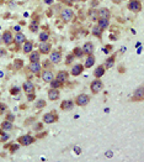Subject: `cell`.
I'll return each mask as SVG.
<instances>
[{"mask_svg": "<svg viewBox=\"0 0 144 162\" xmlns=\"http://www.w3.org/2000/svg\"><path fill=\"white\" fill-rule=\"evenodd\" d=\"M90 103V97L88 94H79L76 95L75 100H74V104H76L78 106H86Z\"/></svg>", "mask_w": 144, "mask_h": 162, "instance_id": "6da1fadb", "label": "cell"}, {"mask_svg": "<svg viewBox=\"0 0 144 162\" xmlns=\"http://www.w3.org/2000/svg\"><path fill=\"white\" fill-rule=\"evenodd\" d=\"M102 89H104V83L98 79V78H96V79L91 82V84H90V90H91L92 94H98Z\"/></svg>", "mask_w": 144, "mask_h": 162, "instance_id": "7a4b0ae2", "label": "cell"}, {"mask_svg": "<svg viewBox=\"0 0 144 162\" xmlns=\"http://www.w3.org/2000/svg\"><path fill=\"white\" fill-rule=\"evenodd\" d=\"M73 18H74L73 10L68 9V7H65V9L62 10V12H60V20L63 22H70L73 20Z\"/></svg>", "mask_w": 144, "mask_h": 162, "instance_id": "3957f363", "label": "cell"}, {"mask_svg": "<svg viewBox=\"0 0 144 162\" xmlns=\"http://www.w3.org/2000/svg\"><path fill=\"white\" fill-rule=\"evenodd\" d=\"M58 121V114H56L54 111H49V113L43 115V123L46 124H53Z\"/></svg>", "mask_w": 144, "mask_h": 162, "instance_id": "277c9868", "label": "cell"}, {"mask_svg": "<svg viewBox=\"0 0 144 162\" xmlns=\"http://www.w3.org/2000/svg\"><path fill=\"white\" fill-rule=\"evenodd\" d=\"M35 142V138L31 135H22L21 138H19V144L22 146H30Z\"/></svg>", "mask_w": 144, "mask_h": 162, "instance_id": "5b68a950", "label": "cell"}, {"mask_svg": "<svg viewBox=\"0 0 144 162\" xmlns=\"http://www.w3.org/2000/svg\"><path fill=\"white\" fill-rule=\"evenodd\" d=\"M128 10H131L132 12H139L142 10V3L139 0H129Z\"/></svg>", "mask_w": 144, "mask_h": 162, "instance_id": "8992f818", "label": "cell"}, {"mask_svg": "<svg viewBox=\"0 0 144 162\" xmlns=\"http://www.w3.org/2000/svg\"><path fill=\"white\" fill-rule=\"evenodd\" d=\"M51 49H52V45H51V42H48V41L41 42L38 46V52L41 55H47V53L51 52Z\"/></svg>", "mask_w": 144, "mask_h": 162, "instance_id": "52a82bcc", "label": "cell"}, {"mask_svg": "<svg viewBox=\"0 0 144 162\" xmlns=\"http://www.w3.org/2000/svg\"><path fill=\"white\" fill-rule=\"evenodd\" d=\"M49 61L52 62L53 64H58L62 61V52L60 51H51L49 52Z\"/></svg>", "mask_w": 144, "mask_h": 162, "instance_id": "ba28073f", "label": "cell"}, {"mask_svg": "<svg viewBox=\"0 0 144 162\" xmlns=\"http://www.w3.org/2000/svg\"><path fill=\"white\" fill-rule=\"evenodd\" d=\"M143 99H144V88H143V85H141V87H138V88L134 90V93H133V100H135V102H142Z\"/></svg>", "mask_w": 144, "mask_h": 162, "instance_id": "9c48e42d", "label": "cell"}, {"mask_svg": "<svg viewBox=\"0 0 144 162\" xmlns=\"http://www.w3.org/2000/svg\"><path fill=\"white\" fill-rule=\"evenodd\" d=\"M12 42H14V36H12L11 31H5L3 34V43H5L6 46H10Z\"/></svg>", "mask_w": 144, "mask_h": 162, "instance_id": "30bf717a", "label": "cell"}, {"mask_svg": "<svg viewBox=\"0 0 144 162\" xmlns=\"http://www.w3.org/2000/svg\"><path fill=\"white\" fill-rule=\"evenodd\" d=\"M41 77H42V79L46 83H49L53 78H54V74H53V72L51 69H44L42 72V74H41Z\"/></svg>", "mask_w": 144, "mask_h": 162, "instance_id": "8fae6325", "label": "cell"}, {"mask_svg": "<svg viewBox=\"0 0 144 162\" xmlns=\"http://www.w3.org/2000/svg\"><path fill=\"white\" fill-rule=\"evenodd\" d=\"M83 52H84V55H92L94 51H95V46H94V43L92 42H86L84 46H83Z\"/></svg>", "mask_w": 144, "mask_h": 162, "instance_id": "7c38bea8", "label": "cell"}, {"mask_svg": "<svg viewBox=\"0 0 144 162\" xmlns=\"http://www.w3.org/2000/svg\"><path fill=\"white\" fill-rule=\"evenodd\" d=\"M22 89L25 90L26 94H30V93H33L35 92V84L32 83L31 81H26L22 84Z\"/></svg>", "mask_w": 144, "mask_h": 162, "instance_id": "4fadbf2b", "label": "cell"}, {"mask_svg": "<svg viewBox=\"0 0 144 162\" xmlns=\"http://www.w3.org/2000/svg\"><path fill=\"white\" fill-rule=\"evenodd\" d=\"M28 69H30L32 73L38 74L41 72V69H42V66H41L40 62H31V63L28 64Z\"/></svg>", "mask_w": 144, "mask_h": 162, "instance_id": "5bb4252c", "label": "cell"}, {"mask_svg": "<svg viewBox=\"0 0 144 162\" xmlns=\"http://www.w3.org/2000/svg\"><path fill=\"white\" fill-rule=\"evenodd\" d=\"M83 70H84V66L80 64V63H78V64H75V66H73L70 73H72V76L76 77V76H80V74L83 73Z\"/></svg>", "mask_w": 144, "mask_h": 162, "instance_id": "9a60e30c", "label": "cell"}, {"mask_svg": "<svg viewBox=\"0 0 144 162\" xmlns=\"http://www.w3.org/2000/svg\"><path fill=\"white\" fill-rule=\"evenodd\" d=\"M59 95H60L59 90L56 89V88H51L48 90V99H49V100H52V102L57 100V99L59 98Z\"/></svg>", "mask_w": 144, "mask_h": 162, "instance_id": "2e32d148", "label": "cell"}, {"mask_svg": "<svg viewBox=\"0 0 144 162\" xmlns=\"http://www.w3.org/2000/svg\"><path fill=\"white\" fill-rule=\"evenodd\" d=\"M95 56L94 55H88L86 56V60H85V63L83 64L84 68H91L94 64H95Z\"/></svg>", "mask_w": 144, "mask_h": 162, "instance_id": "e0dca14e", "label": "cell"}, {"mask_svg": "<svg viewBox=\"0 0 144 162\" xmlns=\"http://www.w3.org/2000/svg\"><path fill=\"white\" fill-rule=\"evenodd\" d=\"M98 11V19H109L111 18V11L107 9V7H101Z\"/></svg>", "mask_w": 144, "mask_h": 162, "instance_id": "ac0fdd59", "label": "cell"}, {"mask_svg": "<svg viewBox=\"0 0 144 162\" xmlns=\"http://www.w3.org/2000/svg\"><path fill=\"white\" fill-rule=\"evenodd\" d=\"M73 108H74V102L73 100H64L60 104V109L64 110V111H70V110H73Z\"/></svg>", "mask_w": 144, "mask_h": 162, "instance_id": "d6986e66", "label": "cell"}, {"mask_svg": "<svg viewBox=\"0 0 144 162\" xmlns=\"http://www.w3.org/2000/svg\"><path fill=\"white\" fill-rule=\"evenodd\" d=\"M26 36H25L23 34H21V32H17L16 34V36L14 37V42L16 43V46H19V45H22L23 42H26Z\"/></svg>", "mask_w": 144, "mask_h": 162, "instance_id": "ffe728a7", "label": "cell"}, {"mask_svg": "<svg viewBox=\"0 0 144 162\" xmlns=\"http://www.w3.org/2000/svg\"><path fill=\"white\" fill-rule=\"evenodd\" d=\"M57 79H58L59 82L62 83H64V82H67L68 81V78H69V73L67 72V70H59L58 73H57Z\"/></svg>", "mask_w": 144, "mask_h": 162, "instance_id": "44dd1931", "label": "cell"}, {"mask_svg": "<svg viewBox=\"0 0 144 162\" xmlns=\"http://www.w3.org/2000/svg\"><path fill=\"white\" fill-rule=\"evenodd\" d=\"M105 72H106V68L102 64H100V66H97L95 70H94V76H95V78H101L105 74Z\"/></svg>", "mask_w": 144, "mask_h": 162, "instance_id": "7402d4cb", "label": "cell"}, {"mask_svg": "<svg viewBox=\"0 0 144 162\" xmlns=\"http://www.w3.org/2000/svg\"><path fill=\"white\" fill-rule=\"evenodd\" d=\"M97 26L101 28V30H106L110 26V20L109 19H98L97 20Z\"/></svg>", "mask_w": 144, "mask_h": 162, "instance_id": "603a6c76", "label": "cell"}, {"mask_svg": "<svg viewBox=\"0 0 144 162\" xmlns=\"http://www.w3.org/2000/svg\"><path fill=\"white\" fill-rule=\"evenodd\" d=\"M22 45H23V47H22L23 53L27 55V53L32 52V49H33V42H32V41H26V42H23Z\"/></svg>", "mask_w": 144, "mask_h": 162, "instance_id": "cb8c5ba5", "label": "cell"}, {"mask_svg": "<svg viewBox=\"0 0 144 162\" xmlns=\"http://www.w3.org/2000/svg\"><path fill=\"white\" fill-rule=\"evenodd\" d=\"M89 18L91 21H97L98 20V11L96 9H94V7H91V9L89 10Z\"/></svg>", "mask_w": 144, "mask_h": 162, "instance_id": "d4e9b609", "label": "cell"}, {"mask_svg": "<svg viewBox=\"0 0 144 162\" xmlns=\"http://www.w3.org/2000/svg\"><path fill=\"white\" fill-rule=\"evenodd\" d=\"M1 129L4 131H11L12 129H14V125H12V123L9 121V120H5V121L1 124Z\"/></svg>", "mask_w": 144, "mask_h": 162, "instance_id": "484cf974", "label": "cell"}, {"mask_svg": "<svg viewBox=\"0 0 144 162\" xmlns=\"http://www.w3.org/2000/svg\"><path fill=\"white\" fill-rule=\"evenodd\" d=\"M40 57H41V53L38 51L30 52V61L31 62H40Z\"/></svg>", "mask_w": 144, "mask_h": 162, "instance_id": "4316f807", "label": "cell"}, {"mask_svg": "<svg viewBox=\"0 0 144 162\" xmlns=\"http://www.w3.org/2000/svg\"><path fill=\"white\" fill-rule=\"evenodd\" d=\"M115 58H116V56H111L110 58H107V60H106V63H105V66H104L106 69H110V68L113 67V64H115Z\"/></svg>", "mask_w": 144, "mask_h": 162, "instance_id": "83f0119b", "label": "cell"}, {"mask_svg": "<svg viewBox=\"0 0 144 162\" xmlns=\"http://www.w3.org/2000/svg\"><path fill=\"white\" fill-rule=\"evenodd\" d=\"M91 32H92V35H94V36H96V37H97V39H101L104 30H101V28L96 25V26H94V27H92V31H91Z\"/></svg>", "mask_w": 144, "mask_h": 162, "instance_id": "f1b7e54d", "label": "cell"}, {"mask_svg": "<svg viewBox=\"0 0 144 162\" xmlns=\"http://www.w3.org/2000/svg\"><path fill=\"white\" fill-rule=\"evenodd\" d=\"M38 27H40V25H38V20H33V21H31L30 24V26H28V28H30V31L31 32H37L38 31Z\"/></svg>", "mask_w": 144, "mask_h": 162, "instance_id": "f546056e", "label": "cell"}, {"mask_svg": "<svg viewBox=\"0 0 144 162\" xmlns=\"http://www.w3.org/2000/svg\"><path fill=\"white\" fill-rule=\"evenodd\" d=\"M51 83V88H56V89H59L62 85H63V83L62 82H59L58 79H57V78H53V79L49 82Z\"/></svg>", "mask_w": 144, "mask_h": 162, "instance_id": "4dcf8cb0", "label": "cell"}, {"mask_svg": "<svg viewBox=\"0 0 144 162\" xmlns=\"http://www.w3.org/2000/svg\"><path fill=\"white\" fill-rule=\"evenodd\" d=\"M38 39H40L41 42H46V41L49 40V32H48V31H42V32L40 34Z\"/></svg>", "mask_w": 144, "mask_h": 162, "instance_id": "1f68e13d", "label": "cell"}, {"mask_svg": "<svg viewBox=\"0 0 144 162\" xmlns=\"http://www.w3.org/2000/svg\"><path fill=\"white\" fill-rule=\"evenodd\" d=\"M73 55H74V57H83L84 52H83V49H81L80 47H75L73 49Z\"/></svg>", "mask_w": 144, "mask_h": 162, "instance_id": "d6a6232c", "label": "cell"}, {"mask_svg": "<svg viewBox=\"0 0 144 162\" xmlns=\"http://www.w3.org/2000/svg\"><path fill=\"white\" fill-rule=\"evenodd\" d=\"M46 106V102H44V99H37L36 102V108L37 109H42V108Z\"/></svg>", "mask_w": 144, "mask_h": 162, "instance_id": "836d02e7", "label": "cell"}, {"mask_svg": "<svg viewBox=\"0 0 144 162\" xmlns=\"http://www.w3.org/2000/svg\"><path fill=\"white\" fill-rule=\"evenodd\" d=\"M14 66L17 69H21L22 68V66H23V62H22V60H16L15 62H14Z\"/></svg>", "mask_w": 144, "mask_h": 162, "instance_id": "e575fe53", "label": "cell"}, {"mask_svg": "<svg viewBox=\"0 0 144 162\" xmlns=\"http://www.w3.org/2000/svg\"><path fill=\"white\" fill-rule=\"evenodd\" d=\"M6 110H7V106H6L5 103H0V115L5 114Z\"/></svg>", "mask_w": 144, "mask_h": 162, "instance_id": "d590c367", "label": "cell"}, {"mask_svg": "<svg viewBox=\"0 0 144 162\" xmlns=\"http://www.w3.org/2000/svg\"><path fill=\"white\" fill-rule=\"evenodd\" d=\"M73 61H74V55H73V53H70V55L67 56V60H65V64H70Z\"/></svg>", "mask_w": 144, "mask_h": 162, "instance_id": "8d00e7d4", "label": "cell"}, {"mask_svg": "<svg viewBox=\"0 0 144 162\" xmlns=\"http://www.w3.org/2000/svg\"><path fill=\"white\" fill-rule=\"evenodd\" d=\"M10 92H11V94H16V93L20 92V88L19 87H12V89L10 90Z\"/></svg>", "mask_w": 144, "mask_h": 162, "instance_id": "74e56055", "label": "cell"}, {"mask_svg": "<svg viewBox=\"0 0 144 162\" xmlns=\"http://www.w3.org/2000/svg\"><path fill=\"white\" fill-rule=\"evenodd\" d=\"M35 98H36V97H35V94H33V93H30V94H27V99H28V100H30V102H32V100H33Z\"/></svg>", "mask_w": 144, "mask_h": 162, "instance_id": "f35d334b", "label": "cell"}, {"mask_svg": "<svg viewBox=\"0 0 144 162\" xmlns=\"http://www.w3.org/2000/svg\"><path fill=\"white\" fill-rule=\"evenodd\" d=\"M20 148V145H12L11 146V152H15L16 150H19Z\"/></svg>", "mask_w": 144, "mask_h": 162, "instance_id": "ab89813d", "label": "cell"}, {"mask_svg": "<svg viewBox=\"0 0 144 162\" xmlns=\"http://www.w3.org/2000/svg\"><path fill=\"white\" fill-rule=\"evenodd\" d=\"M14 118H15V116L14 115H12V114H9V115H7V118H6V120H9V121H14Z\"/></svg>", "mask_w": 144, "mask_h": 162, "instance_id": "60d3db41", "label": "cell"}, {"mask_svg": "<svg viewBox=\"0 0 144 162\" xmlns=\"http://www.w3.org/2000/svg\"><path fill=\"white\" fill-rule=\"evenodd\" d=\"M44 4H47V5H52L53 4V0H43Z\"/></svg>", "mask_w": 144, "mask_h": 162, "instance_id": "b9f144b4", "label": "cell"}, {"mask_svg": "<svg viewBox=\"0 0 144 162\" xmlns=\"http://www.w3.org/2000/svg\"><path fill=\"white\" fill-rule=\"evenodd\" d=\"M9 139H10V136H9V135H6V134H4V135H3V140H4V141H6V140H9Z\"/></svg>", "mask_w": 144, "mask_h": 162, "instance_id": "7bdbcfd3", "label": "cell"}, {"mask_svg": "<svg viewBox=\"0 0 144 162\" xmlns=\"http://www.w3.org/2000/svg\"><path fill=\"white\" fill-rule=\"evenodd\" d=\"M14 30H15L16 32H20V31H21V27H20V26H15Z\"/></svg>", "mask_w": 144, "mask_h": 162, "instance_id": "ee69618b", "label": "cell"}, {"mask_svg": "<svg viewBox=\"0 0 144 162\" xmlns=\"http://www.w3.org/2000/svg\"><path fill=\"white\" fill-rule=\"evenodd\" d=\"M74 151H75V153H80V147H74Z\"/></svg>", "mask_w": 144, "mask_h": 162, "instance_id": "f6af8a7d", "label": "cell"}, {"mask_svg": "<svg viewBox=\"0 0 144 162\" xmlns=\"http://www.w3.org/2000/svg\"><path fill=\"white\" fill-rule=\"evenodd\" d=\"M3 43V35H0V45Z\"/></svg>", "mask_w": 144, "mask_h": 162, "instance_id": "bcb514c9", "label": "cell"}, {"mask_svg": "<svg viewBox=\"0 0 144 162\" xmlns=\"http://www.w3.org/2000/svg\"><path fill=\"white\" fill-rule=\"evenodd\" d=\"M72 3H78V1H80V0H70Z\"/></svg>", "mask_w": 144, "mask_h": 162, "instance_id": "7dc6e473", "label": "cell"}, {"mask_svg": "<svg viewBox=\"0 0 144 162\" xmlns=\"http://www.w3.org/2000/svg\"><path fill=\"white\" fill-rule=\"evenodd\" d=\"M0 28H1V26H0Z\"/></svg>", "mask_w": 144, "mask_h": 162, "instance_id": "c3c4849f", "label": "cell"}]
</instances>
